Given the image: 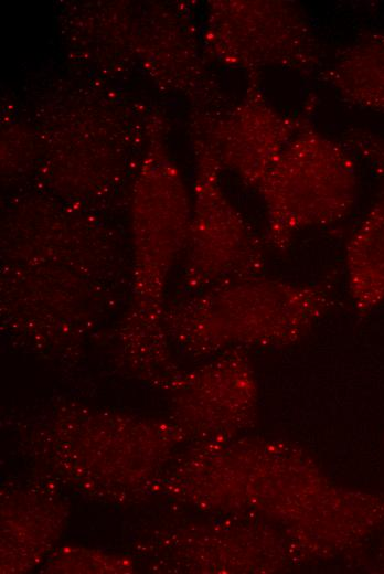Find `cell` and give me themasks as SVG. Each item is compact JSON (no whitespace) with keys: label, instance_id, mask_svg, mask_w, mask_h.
<instances>
[{"label":"cell","instance_id":"obj_2","mask_svg":"<svg viewBox=\"0 0 384 574\" xmlns=\"http://www.w3.org/2000/svg\"><path fill=\"white\" fill-rule=\"evenodd\" d=\"M262 185L269 209V240L279 249L298 230L340 219L355 189L351 166L335 156L274 162Z\"/></svg>","mask_w":384,"mask_h":574},{"label":"cell","instance_id":"obj_1","mask_svg":"<svg viewBox=\"0 0 384 574\" xmlns=\"http://www.w3.org/2000/svg\"><path fill=\"white\" fill-rule=\"evenodd\" d=\"M331 305L324 285L254 275L207 293L185 315L199 328L281 341L307 329Z\"/></svg>","mask_w":384,"mask_h":574},{"label":"cell","instance_id":"obj_3","mask_svg":"<svg viewBox=\"0 0 384 574\" xmlns=\"http://www.w3.org/2000/svg\"><path fill=\"white\" fill-rule=\"evenodd\" d=\"M346 272L359 309H371L384 300V208H377L352 238Z\"/></svg>","mask_w":384,"mask_h":574}]
</instances>
